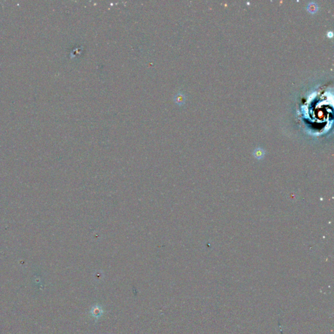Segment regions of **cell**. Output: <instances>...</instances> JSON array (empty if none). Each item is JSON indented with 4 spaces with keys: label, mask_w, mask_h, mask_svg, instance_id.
Here are the masks:
<instances>
[{
    "label": "cell",
    "mask_w": 334,
    "mask_h": 334,
    "mask_svg": "<svg viewBox=\"0 0 334 334\" xmlns=\"http://www.w3.org/2000/svg\"><path fill=\"white\" fill-rule=\"evenodd\" d=\"M307 9L310 12V13H315V12H317L318 10V5L316 4L315 2L314 1H311L310 2L309 4L307 5Z\"/></svg>",
    "instance_id": "6da1fadb"
},
{
    "label": "cell",
    "mask_w": 334,
    "mask_h": 334,
    "mask_svg": "<svg viewBox=\"0 0 334 334\" xmlns=\"http://www.w3.org/2000/svg\"><path fill=\"white\" fill-rule=\"evenodd\" d=\"M177 100H179V101H180V102H179L180 103H183V102L184 101V96H183V95H180L178 96V99H177Z\"/></svg>",
    "instance_id": "7a4b0ae2"
},
{
    "label": "cell",
    "mask_w": 334,
    "mask_h": 334,
    "mask_svg": "<svg viewBox=\"0 0 334 334\" xmlns=\"http://www.w3.org/2000/svg\"><path fill=\"white\" fill-rule=\"evenodd\" d=\"M328 35L330 37H333V33L332 31H329L328 33Z\"/></svg>",
    "instance_id": "3957f363"
}]
</instances>
